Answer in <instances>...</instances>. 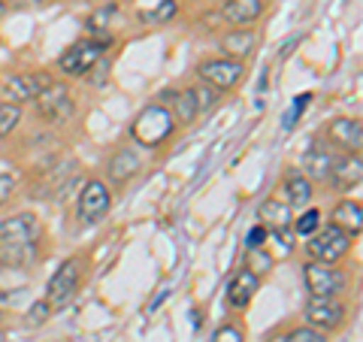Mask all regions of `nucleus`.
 <instances>
[{"label":"nucleus","instance_id":"obj_36","mask_svg":"<svg viewBox=\"0 0 363 342\" xmlns=\"http://www.w3.org/2000/svg\"><path fill=\"white\" fill-rule=\"evenodd\" d=\"M0 321H4V312H0Z\"/></svg>","mask_w":363,"mask_h":342},{"label":"nucleus","instance_id":"obj_33","mask_svg":"<svg viewBox=\"0 0 363 342\" xmlns=\"http://www.w3.org/2000/svg\"><path fill=\"white\" fill-rule=\"evenodd\" d=\"M13 191H16V176H9V173H0V209L9 203V197H13Z\"/></svg>","mask_w":363,"mask_h":342},{"label":"nucleus","instance_id":"obj_15","mask_svg":"<svg viewBox=\"0 0 363 342\" xmlns=\"http://www.w3.org/2000/svg\"><path fill=\"white\" fill-rule=\"evenodd\" d=\"M360 179H363L360 155H339L333 170H330V179H327V182H330L333 188H339V191H348V188L360 185Z\"/></svg>","mask_w":363,"mask_h":342},{"label":"nucleus","instance_id":"obj_24","mask_svg":"<svg viewBox=\"0 0 363 342\" xmlns=\"http://www.w3.org/2000/svg\"><path fill=\"white\" fill-rule=\"evenodd\" d=\"M191 97H194L197 116H203V112H209L215 104H218V91L209 88V85H194V88H191Z\"/></svg>","mask_w":363,"mask_h":342},{"label":"nucleus","instance_id":"obj_3","mask_svg":"<svg viewBox=\"0 0 363 342\" xmlns=\"http://www.w3.org/2000/svg\"><path fill=\"white\" fill-rule=\"evenodd\" d=\"M303 279H306V291H309L312 300L339 297L348 288V272L333 264H321V260H309L303 267Z\"/></svg>","mask_w":363,"mask_h":342},{"label":"nucleus","instance_id":"obj_32","mask_svg":"<svg viewBox=\"0 0 363 342\" xmlns=\"http://www.w3.org/2000/svg\"><path fill=\"white\" fill-rule=\"evenodd\" d=\"M212 342H242V330H240V327H230V324H224V327H218V330H215Z\"/></svg>","mask_w":363,"mask_h":342},{"label":"nucleus","instance_id":"obj_7","mask_svg":"<svg viewBox=\"0 0 363 342\" xmlns=\"http://www.w3.org/2000/svg\"><path fill=\"white\" fill-rule=\"evenodd\" d=\"M79 279H82V267H79V260L70 258L64 260V264L55 270V276L49 279V288H45V303H49V309H61L73 300V294L79 291Z\"/></svg>","mask_w":363,"mask_h":342},{"label":"nucleus","instance_id":"obj_4","mask_svg":"<svg viewBox=\"0 0 363 342\" xmlns=\"http://www.w3.org/2000/svg\"><path fill=\"white\" fill-rule=\"evenodd\" d=\"M306 252L312 260H321V264H339L348 252H351V236L345 231H339L336 224L318 227L306 243Z\"/></svg>","mask_w":363,"mask_h":342},{"label":"nucleus","instance_id":"obj_9","mask_svg":"<svg viewBox=\"0 0 363 342\" xmlns=\"http://www.w3.org/2000/svg\"><path fill=\"white\" fill-rule=\"evenodd\" d=\"M37 109H40V116L45 121H52V124H61L73 116V94H70V88L61 85V82H49L45 85V91L37 97Z\"/></svg>","mask_w":363,"mask_h":342},{"label":"nucleus","instance_id":"obj_26","mask_svg":"<svg viewBox=\"0 0 363 342\" xmlns=\"http://www.w3.org/2000/svg\"><path fill=\"white\" fill-rule=\"evenodd\" d=\"M291 227H294V231H297L300 236H312L318 227H321V212H318V209H306L300 219L291 221Z\"/></svg>","mask_w":363,"mask_h":342},{"label":"nucleus","instance_id":"obj_10","mask_svg":"<svg viewBox=\"0 0 363 342\" xmlns=\"http://www.w3.org/2000/svg\"><path fill=\"white\" fill-rule=\"evenodd\" d=\"M52 79L45 73H18V76H9L4 88H0V94H4V104H28V100H37L45 85H49Z\"/></svg>","mask_w":363,"mask_h":342},{"label":"nucleus","instance_id":"obj_5","mask_svg":"<svg viewBox=\"0 0 363 342\" xmlns=\"http://www.w3.org/2000/svg\"><path fill=\"white\" fill-rule=\"evenodd\" d=\"M112 40H106V37H94V40H79V43H73L70 49H67L61 58H58V67H61V73H67V76H85V73H91L94 70V64L104 58V52H106V45H109Z\"/></svg>","mask_w":363,"mask_h":342},{"label":"nucleus","instance_id":"obj_21","mask_svg":"<svg viewBox=\"0 0 363 342\" xmlns=\"http://www.w3.org/2000/svg\"><path fill=\"white\" fill-rule=\"evenodd\" d=\"M285 194H288V206H309V200H312V179H306L300 170H294V173H288L285 179Z\"/></svg>","mask_w":363,"mask_h":342},{"label":"nucleus","instance_id":"obj_28","mask_svg":"<svg viewBox=\"0 0 363 342\" xmlns=\"http://www.w3.org/2000/svg\"><path fill=\"white\" fill-rule=\"evenodd\" d=\"M281 342H327L321 330H315V327H297V330H291L288 336H281Z\"/></svg>","mask_w":363,"mask_h":342},{"label":"nucleus","instance_id":"obj_8","mask_svg":"<svg viewBox=\"0 0 363 342\" xmlns=\"http://www.w3.org/2000/svg\"><path fill=\"white\" fill-rule=\"evenodd\" d=\"M242 61L233 58H209L197 67V76L203 85H209L215 91H230L242 82Z\"/></svg>","mask_w":363,"mask_h":342},{"label":"nucleus","instance_id":"obj_16","mask_svg":"<svg viewBox=\"0 0 363 342\" xmlns=\"http://www.w3.org/2000/svg\"><path fill=\"white\" fill-rule=\"evenodd\" d=\"M257 219L260 224L267 227L269 233H288L291 231V206L288 203H281L279 197H269L260 203V209H257Z\"/></svg>","mask_w":363,"mask_h":342},{"label":"nucleus","instance_id":"obj_20","mask_svg":"<svg viewBox=\"0 0 363 342\" xmlns=\"http://www.w3.org/2000/svg\"><path fill=\"white\" fill-rule=\"evenodd\" d=\"M255 43H257V33H255V31H248V28H240V31H230V33H224V40H221V49H224V55H227V58H233V61H242L245 55H252Z\"/></svg>","mask_w":363,"mask_h":342},{"label":"nucleus","instance_id":"obj_34","mask_svg":"<svg viewBox=\"0 0 363 342\" xmlns=\"http://www.w3.org/2000/svg\"><path fill=\"white\" fill-rule=\"evenodd\" d=\"M13 4V9H25V6H37L40 0H9Z\"/></svg>","mask_w":363,"mask_h":342},{"label":"nucleus","instance_id":"obj_31","mask_svg":"<svg viewBox=\"0 0 363 342\" xmlns=\"http://www.w3.org/2000/svg\"><path fill=\"white\" fill-rule=\"evenodd\" d=\"M49 303H45V300H40V303H33L30 306V315H28V324H45V321H49Z\"/></svg>","mask_w":363,"mask_h":342},{"label":"nucleus","instance_id":"obj_35","mask_svg":"<svg viewBox=\"0 0 363 342\" xmlns=\"http://www.w3.org/2000/svg\"><path fill=\"white\" fill-rule=\"evenodd\" d=\"M4 9H6V6H4V4H0V13H4Z\"/></svg>","mask_w":363,"mask_h":342},{"label":"nucleus","instance_id":"obj_25","mask_svg":"<svg viewBox=\"0 0 363 342\" xmlns=\"http://www.w3.org/2000/svg\"><path fill=\"white\" fill-rule=\"evenodd\" d=\"M21 121V106L18 104H0V136H9Z\"/></svg>","mask_w":363,"mask_h":342},{"label":"nucleus","instance_id":"obj_12","mask_svg":"<svg viewBox=\"0 0 363 342\" xmlns=\"http://www.w3.org/2000/svg\"><path fill=\"white\" fill-rule=\"evenodd\" d=\"M327 143H330L333 149H342L345 155H360V145H363L360 118H336L330 128H327Z\"/></svg>","mask_w":363,"mask_h":342},{"label":"nucleus","instance_id":"obj_2","mask_svg":"<svg viewBox=\"0 0 363 342\" xmlns=\"http://www.w3.org/2000/svg\"><path fill=\"white\" fill-rule=\"evenodd\" d=\"M173 131H176V121L169 116V109L161 104L145 106L140 116H136V121L130 124V136L140 145H145V149H157V145L173 136Z\"/></svg>","mask_w":363,"mask_h":342},{"label":"nucleus","instance_id":"obj_19","mask_svg":"<svg viewBox=\"0 0 363 342\" xmlns=\"http://www.w3.org/2000/svg\"><path fill=\"white\" fill-rule=\"evenodd\" d=\"M264 13V0H224L221 16L230 25H252Z\"/></svg>","mask_w":363,"mask_h":342},{"label":"nucleus","instance_id":"obj_27","mask_svg":"<svg viewBox=\"0 0 363 342\" xmlns=\"http://www.w3.org/2000/svg\"><path fill=\"white\" fill-rule=\"evenodd\" d=\"M248 270H252L255 276H264V272L272 270V258L264 248H252V252H248Z\"/></svg>","mask_w":363,"mask_h":342},{"label":"nucleus","instance_id":"obj_22","mask_svg":"<svg viewBox=\"0 0 363 342\" xmlns=\"http://www.w3.org/2000/svg\"><path fill=\"white\" fill-rule=\"evenodd\" d=\"M136 170H140V158H136L133 149H121L112 155V161H109V179L116 182V185H121V182H128Z\"/></svg>","mask_w":363,"mask_h":342},{"label":"nucleus","instance_id":"obj_1","mask_svg":"<svg viewBox=\"0 0 363 342\" xmlns=\"http://www.w3.org/2000/svg\"><path fill=\"white\" fill-rule=\"evenodd\" d=\"M37 246H40V224L33 215L21 212L16 219L0 224V264L28 267L37 258Z\"/></svg>","mask_w":363,"mask_h":342},{"label":"nucleus","instance_id":"obj_11","mask_svg":"<svg viewBox=\"0 0 363 342\" xmlns=\"http://www.w3.org/2000/svg\"><path fill=\"white\" fill-rule=\"evenodd\" d=\"M345 303H339L336 297H327V300H309L306 306V324L321 330V333H330V330L342 327L345 324Z\"/></svg>","mask_w":363,"mask_h":342},{"label":"nucleus","instance_id":"obj_13","mask_svg":"<svg viewBox=\"0 0 363 342\" xmlns=\"http://www.w3.org/2000/svg\"><path fill=\"white\" fill-rule=\"evenodd\" d=\"M336 152L333 145L327 143H312V149L303 155V176L306 179H315V182H327L330 179V170L336 164Z\"/></svg>","mask_w":363,"mask_h":342},{"label":"nucleus","instance_id":"obj_17","mask_svg":"<svg viewBox=\"0 0 363 342\" xmlns=\"http://www.w3.org/2000/svg\"><path fill=\"white\" fill-rule=\"evenodd\" d=\"M161 106L169 109L176 124H191L197 118V106H194V97H191V88L188 91H164V100Z\"/></svg>","mask_w":363,"mask_h":342},{"label":"nucleus","instance_id":"obj_29","mask_svg":"<svg viewBox=\"0 0 363 342\" xmlns=\"http://www.w3.org/2000/svg\"><path fill=\"white\" fill-rule=\"evenodd\" d=\"M309 104H312V94H300L297 100H294L291 112L285 116V128H288V131L294 128V124H297V116H300V112H306V109H309Z\"/></svg>","mask_w":363,"mask_h":342},{"label":"nucleus","instance_id":"obj_14","mask_svg":"<svg viewBox=\"0 0 363 342\" xmlns=\"http://www.w3.org/2000/svg\"><path fill=\"white\" fill-rule=\"evenodd\" d=\"M257 288H260V276H255L252 270H240L227 285V306L230 309H245L255 300Z\"/></svg>","mask_w":363,"mask_h":342},{"label":"nucleus","instance_id":"obj_23","mask_svg":"<svg viewBox=\"0 0 363 342\" xmlns=\"http://www.w3.org/2000/svg\"><path fill=\"white\" fill-rule=\"evenodd\" d=\"M116 16H118V6H116V4H112V6H100L97 13H91V18H88V31L100 37V33H106V31H109V21L116 18Z\"/></svg>","mask_w":363,"mask_h":342},{"label":"nucleus","instance_id":"obj_30","mask_svg":"<svg viewBox=\"0 0 363 342\" xmlns=\"http://www.w3.org/2000/svg\"><path fill=\"white\" fill-rule=\"evenodd\" d=\"M267 236H269V231H267L264 224L252 227V231H248V236H245V246H248V252H252V248H264V246H267Z\"/></svg>","mask_w":363,"mask_h":342},{"label":"nucleus","instance_id":"obj_6","mask_svg":"<svg viewBox=\"0 0 363 342\" xmlns=\"http://www.w3.org/2000/svg\"><path fill=\"white\" fill-rule=\"evenodd\" d=\"M112 209V194L106 188V182L100 179H91L79 191V200H76V215L82 224H97L106 219V212Z\"/></svg>","mask_w":363,"mask_h":342},{"label":"nucleus","instance_id":"obj_18","mask_svg":"<svg viewBox=\"0 0 363 342\" xmlns=\"http://www.w3.org/2000/svg\"><path fill=\"white\" fill-rule=\"evenodd\" d=\"M330 224H336L339 231H345L348 236H360V231H363V206L357 200L336 203V209L330 215Z\"/></svg>","mask_w":363,"mask_h":342}]
</instances>
